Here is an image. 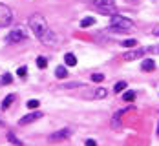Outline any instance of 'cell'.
<instances>
[{"instance_id": "d6986e66", "label": "cell", "mask_w": 159, "mask_h": 146, "mask_svg": "<svg viewBox=\"0 0 159 146\" xmlns=\"http://www.w3.org/2000/svg\"><path fill=\"white\" fill-rule=\"evenodd\" d=\"M125 88H126V82L121 81V82H117V84L113 86V91H115V93H121V91H123Z\"/></svg>"}, {"instance_id": "8fae6325", "label": "cell", "mask_w": 159, "mask_h": 146, "mask_svg": "<svg viewBox=\"0 0 159 146\" xmlns=\"http://www.w3.org/2000/svg\"><path fill=\"white\" fill-rule=\"evenodd\" d=\"M141 68H143L144 71H152V69L156 68V62H154V59H144L143 64H141Z\"/></svg>"}, {"instance_id": "3957f363", "label": "cell", "mask_w": 159, "mask_h": 146, "mask_svg": "<svg viewBox=\"0 0 159 146\" xmlns=\"http://www.w3.org/2000/svg\"><path fill=\"white\" fill-rule=\"evenodd\" d=\"M26 38H28V31L24 28H15V29H11V31L7 33L6 42H9V44H20Z\"/></svg>"}, {"instance_id": "7c38bea8", "label": "cell", "mask_w": 159, "mask_h": 146, "mask_svg": "<svg viewBox=\"0 0 159 146\" xmlns=\"http://www.w3.org/2000/svg\"><path fill=\"white\" fill-rule=\"evenodd\" d=\"M55 75H57V79H66L68 77V68L66 66H57Z\"/></svg>"}, {"instance_id": "5bb4252c", "label": "cell", "mask_w": 159, "mask_h": 146, "mask_svg": "<svg viewBox=\"0 0 159 146\" xmlns=\"http://www.w3.org/2000/svg\"><path fill=\"white\" fill-rule=\"evenodd\" d=\"M7 141H9V143H13L15 146H24V143H22L20 139H16L13 131H7Z\"/></svg>"}, {"instance_id": "44dd1931", "label": "cell", "mask_w": 159, "mask_h": 146, "mask_svg": "<svg viewBox=\"0 0 159 146\" xmlns=\"http://www.w3.org/2000/svg\"><path fill=\"white\" fill-rule=\"evenodd\" d=\"M37 66H39L40 69H44V68L48 66V60H46V57H39V59H37Z\"/></svg>"}, {"instance_id": "484cf974", "label": "cell", "mask_w": 159, "mask_h": 146, "mask_svg": "<svg viewBox=\"0 0 159 146\" xmlns=\"http://www.w3.org/2000/svg\"><path fill=\"white\" fill-rule=\"evenodd\" d=\"M86 146H97V143L93 139H88V141H86Z\"/></svg>"}, {"instance_id": "277c9868", "label": "cell", "mask_w": 159, "mask_h": 146, "mask_svg": "<svg viewBox=\"0 0 159 146\" xmlns=\"http://www.w3.org/2000/svg\"><path fill=\"white\" fill-rule=\"evenodd\" d=\"M93 6H95L101 13L117 15V7H115V2L113 0H93Z\"/></svg>"}, {"instance_id": "cb8c5ba5", "label": "cell", "mask_w": 159, "mask_h": 146, "mask_svg": "<svg viewBox=\"0 0 159 146\" xmlns=\"http://www.w3.org/2000/svg\"><path fill=\"white\" fill-rule=\"evenodd\" d=\"M146 53H154V55H159V44L157 46H150V48H144Z\"/></svg>"}, {"instance_id": "5b68a950", "label": "cell", "mask_w": 159, "mask_h": 146, "mask_svg": "<svg viewBox=\"0 0 159 146\" xmlns=\"http://www.w3.org/2000/svg\"><path fill=\"white\" fill-rule=\"evenodd\" d=\"M13 22V9L6 4H0V28H7Z\"/></svg>"}, {"instance_id": "603a6c76", "label": "cell", "mask_w": 159, "mask_h": 146, "mask_svg": "<svg viewBox=\"0 0 159 146\" xmlns=\"http://www.w3.org/2000/svg\"><path fill=\"white\" fill-rule=\"evenodd\" d=\"M39 104H40V102H39L37 99H31V100H28V108H30V110H35V108H39Z\"/></svg>"}, {"instance_id": "9c48e42d", "label": "cell", "mask_w": 159, "mask_h": 146, "mask_svg": "<svg viewBox=\"0 0 159 146\" xmlns=\"http://www.w3.org/2000/svg\"><path fill=\"white\" fill-rule=\"evenodd\" d=\"M144 53H146V51H144V48H135V49H132V51H126L123 59H125V60H128V62H132V60H135V59H141Z\"/></svg>"}, {"instance_id": "7a4b0ae2", "label": "cell", "mask_w": 159, "mask_h": 146, "mask_svg": "<svg viewBox=\"0 0 159 146\" xmlns=\"http://www.w3.org/2000/svg\"><path fill=\"white\" fill-rule=\"evenodd\" d=\"M110 31L113 33H125V31H132L134 29V22L128 20L121 15H111L110 16Z\"/></svg>"}, {"instance_id": "4316f807", "label": "cell", "mask_w": 159, "mask_h": 146, "mask_svg": "<svg viewBox=\"0 0 159 146\" xmlns=\"http://www.w3.org/2000/svg\"><path fill=\"white\" fill-rule=\"evenodd\" d=\"M152 33H154V35H156V37H159V26H156V28H154V29H152Z\"/></svg>"}, {"instance_id": "d4e9b609", "label": "cell", "mask_w": 159, "mask_h": 146, "mask_svg": "<svg viewBox=\"0 0 159 146\" xmlns=\"http://www.w3.org/2000/svg\"><path fill=\"white\" fill-rule=\"evenodd\" d=\"M92 81L93 82H102L104 81V75H102V73H93V75H92Z\"/></svg>"}, {"instance_id": "e0dca14e", "label": "cell", "mask_w": 159, "mask_h": 146, "mask_svg": "<svg viewBox=\"0 0 159 146\" xmlns=\"http://www.w3.org/2000/svg\"><path fill=\"white\" fill-rule=\"evenodd\" d=\"M16 75H18L20 79H26V77H28V66H20V68L16 69Z\"/></svg>"}, {"instance_id": "8992f818", "label": "cell", "mask_w": 159, "mask_h": 146, "mask_svg": "<svg viewBox=\"0 0 159 146\" xmlns=\"http://www.w3.org/2000/svg\"><path fill=\"white\" fill-rule=\"evenodd\" d=\"M70 137H71V130H70V128H62V130L53 131L48 137V141L49 143H62V141L70 139Z\"/></svg>"}, {"instance_id": "ffe728a7", "label": "cell", "mask_w": 159, "mask_h": 146, "mask_svg": "<svg viewBox=\"0 0 159 146\" xmlns=\"http://www.w3.org/2000/svg\"><path fill=\"white\" fill-rule=\"evenodd\" d=\"M123 99H125V102H132V100L135 99V91H125Z\"/></svg>"}, {"instance_id": "6da1fadb", "label": "cell", "mask_w": 159, "mask_h": 146, "mask_svg": "<svg viewBox=\"0 0 159 146\" xmlns=\"http://www.w3.org/2000/svg\"><path fill=\"white\" fill-rule=\"evenodd\" d=\"M28 24H30V29L33 31V35L44 46H57V35L49 29L48 22H46V18L42 15H39V13L31 15L30 20H28Z\"/></svg>"}, {"instance_id": "30bf717a", "label": "cell", "mask_w": 159, "mask_h": 146, "mask_svg": "<svg viewBox=\"0 0 159 146\" xmlns=\"http://www.w3.org/2000/svg\"><path fill=\"white\" fill-rule=\"evenodd\" d=\"M64 60H66V66H70V68L77 66V57H75L73 53H66V55H64Z\"/></svg>"}, {"instance_id": "83f0119b", "label": "cell", "mask_w": 159, "mask_h": 146, "mask_svg": "<svg viewBox=\"0 0 159 146\" xmlns=\"http://www.w3.org/2000/svg\"><path fill=\"white\" fill-rule=\"evenodd\" d=\"M157 135H159V124H157Z\"/></svg>"}, {"instance_id": "9a60e30c", "label": "cell", "mask_w": 159, "mask_h": 146, "mask_svg": "<svg viewBox=\"0 0 159 146\" xmlns=\"http://www.w3.org/2000/svg\"><path fill=\"white\" fill-rule=\"evenodd\" d=\"M125 112H126V110H121V112H117V113L113 115V119H111V126H119V124H121V117L125 115Z\"/></svg>"}, {"instance_id": "4fadbf2b", "label": "cell", "mask_w": 159, "mask_h": 146, "mask_svg": "<svg viewBox=\"0 0 159 146\" xmlns=\"http://www.w3.org/2000/svg\"><path fill=\"white\" fill-rule=\"evenodd\" d=\"M15 99H16V95H13V93H11V95H7V97L2 100V106H0V108H2V110H7V108L11 106V102H13Z\"/></svg>"}, {"instance_id": "ba28073f", "label": "cell", "mask_w": 159, "mask_h": 146, "mask_svg": "<svg viewBox=\"0 0 159 146\" xmlns=\"http://www.w3.org/2000/svg\"><path fill=\"white\" fill-rule=\"evenodd\" d=\"M40 117H44V115L40 113V112H31V113H28V115H24L20 121H18V124L20 126H26V124H31V122H35V121H39Z\"/></svg>"}, {"instance_id": "2e32d148", "label": "cell", "mask_w": 159, "mask_h": 146, "mask_svg": "<svg viewBox=\"0 0 159 146\" xmlns=\"http://www.w3.org/2000/svg\"><path fill=\"white\" fill-rule=\"evenodd\" d=\"M93 24H95V18H93V16H86V18L80 20V28H90V26H93Z\"/></svg>"}, {"instance_id": "ac0fdd59", "label": "cell", "mask_w": 159, "mask_h": 146, "mask_svg": "<svg viewBox=\"0 0 159 146\" xmlns=\"http://www.w3.org/2000/svg\"><path fill=\"white\" fill-rule=\"evenodd\" d=\"M13 82V75L11 73H4L2 79H0V84H11Z\"/></svg>"}, {"instance_id": "52a82bcc", "label": "cell", "mask_w": 159, "mask_h": 146, "mask_svg": "<svg viewBox=\"0 0 159 146\" xmlns=\"http://www.w3.org/2000/svg\"><path fill=\"white\" fill-rule=\"evenodd\" d=\"M106 95H108V90L106 88H92L90 91L84 93L86 99H104Z\"/></svg>"}, {"instance_id": "7402d4cb", "label": "cell", "mask_w": 159, "mask_h": 146, "mask_svg": "<svg viewBox=\"0 0 159 146\" xmlns=\"http://www.w3.org/2000/svg\"><path fill=\"white\" fill-rule=\"evenodd\" d=\"M135 44H137V40H134V38H128V40L123 42V46H125V48H135Z\"/></svg>"}]
</instances>
